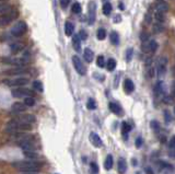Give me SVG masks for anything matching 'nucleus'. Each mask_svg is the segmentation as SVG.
I'll use <instances>...</instances> for the list:
<instances>
[{
	"label": "nucleus",
	"instance_id": "1",
	"mask_svg": "<svg viewBox=\"0 0 175 174\" xmlns=\"http://www.w3.org/2000/svg\"><path fill=\"white\" fill-rule=\"evenodd\" d=\"M12 166L22 173H36L40 171V164L34 161H16L12 162Z\"/></svg>",
	"mask_w": 175,
	"mask_h": 174
},
{
	"label": "nucleus",
	"instance_id": "2",
	"mask_svg": "<svg viewBox=\"0 0 175 174\" xmlns=\"http://www.w3.org/2000/svg\"><path fill=\"white\" fill-rule=\"evenodd\" d=\"M30 129H31V125L22 123V122L18 121L16 118L11 119V121L8 122L7 125H5V131L11 135L16 134V133H20V131L30 130Z\"/></svg>",
	"mask_w": 175,
	"mask_h": 174
},
{
	"label": "nucleus",
	"instance_id": "3",
	"mask_svg": "<svg viewBox=\"0 0 175 174\" xmlns=\"http://www.w3.org/2000/svg\"><path fill=\"white\" fill-rule=\"evenodd\" d=\"M19 11L16 9H12L10 12H7L5 14L0 16V27H5V25L10 24L11 22L18 19Z\"/></svg>",
	"mask_w": 175,
	"mask_h": 174
},
{
	"label": "nucleus",
	"instance_id": "4",
	"mask_svg": "<svg viewBox=\"0 0 175 174\" xmlns=\"http://www.w3.org/2000/svg\"><path fill=\"white\" fill-rule=\"evenodd\" d=\"M27 32V25L24 21H18L11 29V35L13 37H21Z\"/></svg>",
	"mask_w": 175,
	"mask_h": 174
},
{
	"label": "nucleus",
	"instance_id": "5",
	"mask_svg": "<svg viewBox=\"0 0 175 174\" xmlns=\"http://www.w3.org/2000/svg\"><path fill=\"white\" fill-rule=\"evenodd\" d=\"M3 83L5 86L12 87V88H19V87H24L25 84L29 83V79L24 77L14 78V79H5Z\"/></svg>",
	"mask_w": 175,
	"mask_h": 174
},
{
	"label": "nucleus",
	"instance_id": "6",
	"mask_svg": "<svg viewBox=\"0 0 175 174\" xmlns=\"http://www.w3.org/2000/svg\"><path fill=\"white\" fill-rule=\"evenodd\" d=\"M11 95L13 98H16V99H19V98H27V97H33L34 92L27 88L19 87V88H14L11 91Z\"/></svg>",
	"mask_w": 175,
	"mask_h": 174
},
{
	"label": "nucleus",
	"instance_id": "7",
	"mask_svg": "<svg viewBox=\"0 0 175 174\" xmlns=\"http://www.w3.org/2000/svg\"><path fill=\"white\" fill-rule=\"evenodd\" d=\"M72 64H73V67L74 69H76V71H77L80 76H84L85 73H87V68H85V66L83 65L82 60H81L77 55H74V56L72 57Z\"/></svg>",
	"mask_w": 175,
	"mask_h": 174
},
{
	"label": "nucleus",
	"instance_id": "8",
	"mask_svg": "<svg viewBox=\"0 0 175 174\" xmlns=\"http://www.w3.org/2000/svg\"><path fill=\"white\" fill-rule=\"evenodd\" d=\"M166 65H167L166 57L162 56L158 59L157 68H155V70H157V75L159 76V77H162V76L165 75V73H166Z\"/></svg>",
	"mask_w": 175,
	"mask_h": 174
},
{
	"label": "nucleus",
	"instance_id": "9",
	"mask_svg": "<svg viewBox=\"0 0 175 174\" xmlns=\"http://www.w3.org/2000/svg\"><path fill=\"white\" fill-rule=\"evenodd\" d=\"M30 70L25 67H16V68H12V69H8L5 70V75H8V76H20V75H24V73H29Z\"/></svg>",
	"mask_w": 175,
	"mask_h": 174
},
{
	"label": "nucleus",
	"instance_id": "10",
	"mask_svg": "<svg viewBox=\"0 0 175 174\" xmlns=\"http://www.w3.org/2000/svg\"><path fill=\"white\" fill-rule=\"evenodd\" d=\"M154 95L157 98H163L165 95V86H164V82L163 81H158L154 86Z\"/></svg>",
	"mask_w": 175,
	"mask_h": 174
},
{
	"label": "nucleus",
	"instance_id": "11",
	"mask_svg": "<svg viewBox=\"0 0 175 174\" xmlns=\"http://www.w3.org/2000/svg\"><path fill=\"white\" fill-rule=\"evenodd\" d=\"M16 119L24 124H29V125H32L33 123H35L36 121V117H35L33 114H21L16 117Z\"/></svg>",
	"mask_w": 175,
	"mask_h": 174
},
{
	"label": "nucleus",
	"instance_id": "12",
	"mask_svg": "<svg viewBox=\"0 0 175 174\" xmlns=\"http://www.w3.org/2000/svg\"><path fill=\"white\" fill-rule=\"evenodd\" d=\"M88 9H89V24H93L94 21H95V11H96V5L94 1H90L89 5H88Z\"/></svg>",
	"mask_w": 175,
	"mask_h": 174
},
{
	"label": "nucleus",
	"instance_id": "13",
	"mask_svg": "<svg viewBox=\"0 0 175 174\" xmlns=\"http://www.w3.org/2000/svg\"><path fill=\"white\" fill-rule=\"evenodd\" d=\"M90 141H91V144H92L94 147H96V148H101L102 146H103V141H102V139H101V137L98 136V134H95V133H91L90 134Z\"/></svg>",
	"mask_w": 175,
	"mask_h": 174
},
{
	"label": "nucleus",
	"instance_id": "14",
	"mask_svg": "<svg viewBox=\"0 0 175 174\" xmlns=\"http://www.w3.org/2000/svg\"><path fill=\"white\" fill-rule=\"evenodd\" d=\"M11 111L16 114H19V113H23L27 111V105L24 103H21V102H14L12 106H11Z\"/></svg>",
	"mask_w": 175,
	"mask_h": 174
},
{
	"label": "nucleus",
	"instance_id": "15",
	"mask_svg": "<svg viewBox=\"0 0 175 174\" xmlns=\"http://www.w3.org/2000/svg\"><path fill=\"white\" fill-rule=\"evenodd\" d=\"M154 9H155L157 12L165 13V12L169 11V5H167L166 2H164V1H158L157 5H155V7H154Z\"/></svg>",
	"mask_w": 175,
	"mask_h": 174
},
{
	"label": "nucleus",
	"instance_id": "16",
	"mask_svg": "<svg viewBox=\"0 0 175 174\" xmlns=\"http://www.w3.org/2000/svg\"><path fill=\"white\" fill-rule=\"evenodd\" d=\"M109 110L114 113V114H116V115H123L122 107L117 104V103H115V102H111L109 104Z\"/></svg>",
	"mask_w": 175,
	"mask_h": 174
},
{
	"label": "nucleus",
	"instance_id": "17",
	"mask_svg": "<svg viewBox=\"0 0 175 174\" xmlns=\"http://www.w3.org/2000/svg\"><path fill=\"white\" fill-rule=\"evenodd\" d=\"M124 89L125 91H126V93H131L135 90V84H134V82L130 79H126L124 81Z\"/></svg>",
	"mask_w": 175,
	"mask_h": 174
},
{
	"label": "nucleus",
	"instance_id": "18",
	"mask_svg": "<svg viewBox=\"0 0 175 174\" xmlns=\"http://www.w3.org/2000/svg\"><path fill=\"white\" fill-rule=\"evenodd\" d=\"M73 31H74L73 23L70 21H67L66 23H65V34H66L67 36H71V35L73 34Z\"/></svg>",
	"mask_w": 175,
	"mask_h": 174
},
{
	"label": "nucleus",
	"instance_id": "19",
	"mask_svg": "<svg viewBox=\"0 0 175 174\" xmlns=\"http://www.w3.org/2000/svg\"><path fill=\"white\" fill-rule=\"evenodd\" d=\"M72 45H73V48L77 51H79L80 48H81V38L79 37L78 34L72 36Z\"/></svg>",
	"mask_w": 175,
	"mask_h": 174
},
{
	"label": "nucleus",
	"instance_id": "20",
	"mask_svg": "<svg viewBox=\"0 0 175 174\" xmlns=\"http://www.w3.org/2000/svg\"><path fill=\"white\" fill-rule=\"evenodd\" d=\"M83 57H84L87 62H91L93 60V58H94V53L92 51V49L85 48L84 51H83Z\"/></svg>",
	"mask_w": 175,
	"mask_h": 174
},
{
	"label": "nucleus",
	"instance_id": "21",
	"mask_svg": "<svg viewBox=\"0 0 175 174\" xmlns=\"http://www.w3.org/2000/svg\"><path fill=\"white\" fill-rule=\"evenodd\" d=\"M126 171H127V163H126V160L120 158V160H118V172H120V174H124Z\"/></svg>",
	"mask_w": 175,
	"mask_h": 174
},
{
	"label": "nucleus",
	"instance_id": "22",
	"mask_svg": "<svg viewBox=\"0 0 175 174\" xmlns=\"http://www.w3.org/2000/svg\"><path fill=\"white\" fill-rule=\"evenodd\" d=\"M24 45L22 43H13L10 45V51L12 54H18L20 51H22Z\"/></svg>",
	"mask_w": 175,
	"mask_h": 174
},
{
	"label": "nucleus",
	"instance_id": "23",
	"mask_svg": "<svg viewBox=\"0 0 175 174\" xmlns=\"http://www.w3.org/2000/svg\"><path fill=\"white\" fill-rule=\"evenodd\" d=\"M13 9V7L9 3H0V14H5L7 12H10Z\"/></svg>",
	"mask_w": 175,
	"mask_h": 174
},
{
	"label": "nucleus",
	"instance_id": "24",
	"mask_svg": "<svg viewBox=\"0 0 175 174\" xmlns=\"http://www.w3.org/2000/svg\"><path fill=\"white\" fill-rule=\"evenodd\" d=\"M158 169L160 170V171L162 172H165V171H173V168L171 165H169V164H166L165 162H162V161H160V162H158Z\"/></svg>",
	"mask_w": 175,
	"mask_h": 174
},
{
	"label": "nucleus",
	"instance_id": "25",
	"mask_svg": "<svg viewBox=\"0 0 175 174\" xmlns=\"http://www.w3.org/2000/svg\"><path fill=\"white\" fill-rule=\"evenodd\" d=\"M104 168L106 170H111L113 168V157L111 154H109L106 157L105 162H104Z\"/></svg>",
	"mask_w": 175,
	"mask_h": 174
},
{
	"label": "nucleus",
	"instance_id": "26",
	"mask_svg": "<svg viewBox=\"0 0 175 174\" xmlns=\"http://www.w3.org/2000/svg\"><path fill=\"white\" fill-rule=\"evenodd\" d=\"M109 36H111L112 44H114V45H118V44H120V35H118V33L115 32V31H113Z\"/></svg>",
	"mask_w": 175,
	"mask_h": 174
},
{
	"label": "nucleus",
	"instance_id": "27",
	"mask_svg": "<svg viewBox=\"0 0 175 174\" xmlns=\"http://www.w3.org/2000/svg\"><path fill=\"white\" fill-rule=\"evenodd\" d=\"M106 68L109 71H113L116 68V60L114 58H109L106 62Z\"/></svg>",
	"mask_w": 175,
	"mask_h": 174
},
{
	"label": "nucleus",
	"instance_id": "28",
	"mask_svg": "<svg viewBox=\"0 0 175 174\" xmlns=\"http://www.w3.org/2000/svg\"><path fill=\"white\" fill-rule=\"evenodd\" d=\"M154 20L157 21V23H163L165 20V16L164 13H162V12H157L155 11V13H154Z\"/></svg>",
	"mask_w": 175,
	"mask_h": 174
},
{
	"label": "nucleus",
	"instance_id": "29",
	"mask_svg": "<svg viewBox=\"0 0 175 174\" xmlns=\"http://www.w3.org/2000/svg\"><path fill=\"white\" fill-rule=\"evenodd\" d=\"M112 10H113V7H112V5L109 2H105L103 5V13L105 14V16H109L112 12Z\"/></svg>",
	"mask_w": 175,
	"mask_h": 174
},
{
	"label": "nucleus",
	"instance_id": "30",
	"mask_svg": "<svg viewBox=\"0 0 175 174\" xmlns=\"http://www.w3.org/2000/svg\"><path fill=\"white\" fill-rule=\"evenodd\" d=\"M33 89L34 90H36L37 92H43V90H44V88H43V83L41 82V81L38 80H35L33 81Z\"/></svg>",
	"mask_w": 175,
	"mask_h": 174
},
{
	"label": "nucleus",
	"instance_id": "31",
	"mask_svg": "<svg viewBox=\"0 0 175 174\" xmlns=\"http://www.w3.org/2000/svg\"><path fill=\"white\" fill-rule=\"evenodd\" d=\"M71 10L74 14H80L81 13V11H82V7H81V5H80L79 2H76L72 5Z\"/></svg>",
	"mask_w": 175,
	"mask_h": 174
},
{
	"label": "nucleus",
	"instance_id": "32",
	"mask_svg": "<svg viewBox=\"0 0 175 174\" xmlns=\"http://www.w3.org/2000/svg\"><path fill=\"white\" fill-rule=\"evenodd\" d=\"M96 36H98V40H100V41L105 40V37H106V31L103 29V27H100V29L98 30Z\"/></svg>",
	"mask_w": 175,
	"mask_h": 174
},
{
	"label": "nucleus",
	"instance_id": "33",
	"mask_svg": "<svg viewBox=\"0 0 175 174\" xmlns=\"http://www.w3.org/2000/svg\"><path fill=\"white\" fill-rule=\"evenodd\" d=\"M130 130H131V126H130L128 123H126V122H124V123L122 124V131H123V135H124V136H126V135H127Z\"/></svg>",
	"mask_w": 175,
	"mask_h": 174
},
{
	"label": "nucleus",
	"instance_id": "34",
	"mask_svg": "<svg viewBox=\"0 0 175 174\" xmlns=\"http://www.w3.org/2000/svg\"><path fill=\"white\" fill-rule=\"evenodd\" d=\"M148 45H149V51H150V53H155L158 49V46H159L155 41H150V43H149Z\"/></svg>",
	"mask_w": 175,
	"mask_h": 174
},
{
	"label": "nucleus",
	"instance_id": "35",
	"mask_svg": "<svg viewBox=\"0 0 175 174\" xmlns=\"http://www.w3.org/2000/svg\"><path fill=\"white\" fill-rule=\"evenodd\" d=\"M24 104L27 105V106H34V105H35V100L33 99V97L24 98Z\"/></svg>",
	"mask_w": 175,
	"mask_h": 174
},
{
	"label": "nucleus",
	"instance_id": "36",
	"mask_svg": "<svg viewBox=\"0 0 175 174\" xmlns=\"http://www.w3.org/2000/svg\"><path fill=\"white\" fill-rule=\"evenodd\" d=\"M24 152V155L27 157V158H29V159H37V153L35 152V151H23Z\"/></svg>",
	"mask_w": 175,
	"mask_h": 174
},
{
	"label": "nucleus",
	"instance_id": "37",
	"mask_svg": "<svg viewBox=\"0 0 175 174\" xmlns=\"http://www.w3.org/2000/svg\"><path fill=\"white\" fill-rule=\"evenodd\" d=\"M96 65H98L100 68L105 67V59H104V56L100 55V56L96 58Z\"/></svg>",
	"mask_w": 175,
	"mask_h": 174
},
{
	"label": "nucleus",
	"instance_id": "38",
	"mask_svg": "<svg viewBox=\"0 0 175 174\" xmlns=\"http://www.w3.org/2000/svg\"><path fill=\"white\" fill-rule=\"evenodd\" d=\"M163 102H164L165 104H173V102H174V98L172 97V95H166V94H165L164 97H163Z\"/></svg>",
	"mask_w": 175,
	"mask_h": 174
},
{
	"label": "nucleus",
	"instance_id": "39",
	"mask_svg": "<svg viewBox=\"0 0 175 174\" xmlns=\"http://www.w3.org/2000/svg\"><path fill=\"white\" fill-rule=\"evenodd\" d=\"M87 107L89 108V110H94L96 107V103H95V101L93 99H89L88 100V102H87Z\"/></svg>",
	"mask_w": 175,
	"mask_h": 174
},
{
	"label": "nucleus",
	"instance_id": "40",
	"mask_svg": "<svg viewBox=\"0 0 175 174\" xmlns=\"http://www.w3.org/2000/svg\"><path fill=\"white\" fill-rule=\"evenodd\" d=\"M164 31V27H163V25L161 24V23H157V24L153 25V32L154 33H161Z\"/></svg>",
	"mask_w": 175,
	"mask_h": 174
},
{
	"label": "nucleus",
	"instance_id": "41",
	"mask_svg": "<svg viewBox=\"0 0 175 174\" xmlns=\"http://www.w3.org/2000/svg\"><path fill=\"white\" fill-rule=\"evenodd\" d=\"M150 126H151V128L153 129L154 131H159L160 130V124H159V122L151 121V122H150Z\"/></svg>",
	"mask_w": 175,
	"mask_h": 174
},
{
	"label": "nucleus",
	"instance_id": "42",
	"mask_svg": "<svg viewBox=\"0 0 175 174\" xmlns=\"http://www.w3.org/2000/svg\"><path fill=\"white\" fill-rule=\"evenodd\" d=\"M133 54H134L133 48L127 49V51H126V60H127V62H130V60H131V58H133Z\"/></svg>",
	"mask_w": 175,
	"mask_h": 174
},
{
	"label": "nucleus",
	"instance_id": "43",
	"mask_svg": "<svg viewBox=\"0 0 175 174\" xmlns=\"http://www.w3.org/2000/svg\"><path fill=\"white\" fill-rule=\"evenodd\" d=\"M70 1H71V0H59V3H60L61 8L66 9L67 7H68V5H69Z\"/></svg>",
	"mask_w": 175,
	"mask_h": 174
},
{
	"label": "nucleus",
	"instance_id": "44",
	"mask_svg": "<svg viewBox=\"0 0 175 174\" xmlns=\"http://www.w3.org/2000/svg\"><path fill=\"white\" fill-rule=\"evenodd\" d=\"M78 35H79V37L81 38V40H83V41H85L88 38V33L85 32V31H83V30H81Z\"/></svg>",
	"mask_w": 175,
	"mask_h": 174
},
{
	"label": "nucleus",
	"instance_id": "45",
	"mask_svg": "<svg viewBox=\"0 0 175 174\" xmlns=\"http://www.w3.org/2000/svg\"><path fill=\"white\" fill-rule=\"evenodd\" d=\"M148 38H149V34L147 32H142L140 34V40L142 41L143 43H145V42H147V41H148Z\"/></svg>",
	"mask_w": 175,
	"mask_h": 174
},
{
	"label": "nucleus",
	"instance_id": "46",
	"mask_svg": "<svg viewBox=\"0 0 175 174\" xmlns=\"http://www.w3.org/2000/svg\"><path fill=\"white\" fill-rule=\"evenodd\" d=\"M164 118H165V122H166V123H170L171 119H172L169 111H164Z\"/></svg>",
	"mask_w": 175,
	"mask_h": 174
},
{
	"label": "nucleus",
	"instance_id": "47",
	"mask_svg": "<svg viewBox=\"0 0 175 174\" xmlns=\"http://www.w3.org/2000/svg\"><path fill=\"white\" fill-rule=\"evenodd\" d=\"M91 169H92V171L94 172V173H98V166L95 162H92V163H91Z\"/></svg>",
	"mask_w": 175,
	"mask_h": 174
},
{
	"label": "nucleus",
	"instance_id": "48",
	"mask_svg": "<svg viewBox=\"0 0 175 174\" xmlns=\"http://www.w3.org/2000/svg\"><path fill=\"white\" fill-rule=\"evenodd\" d=\"M141 145H142V138L138 137V138L136 139V146H137V148H140Z\"/></svg>",
	"mask_w": 175,
	"mask_h": 174
},
{
	"label": "nucleus",
	"instance_id": "49",
	"mask_svg": "<svg viewBox=\"0 0 175 174\" xmlns=\"http://www.w3.org/2000/svg\"><path fill=\"white\" fill-rule=\"evenodd\" d=\"M151 21H152L151 14H150V13H147V14H146V22H147V23H151Z\"/></svg>",
	"mask_w": 175,
	"mask_h": 174
},
{
	"label": "nucleus",
	"instance_id": "50",
	"mask_svg": "<svg viewBox=\"0 0 175 174\" xmlns=\"http://www.w3.org/2000/svg\"><path fill=\"white\" fill-rule=\"evenodd\" d=\"M170 149H172V148H175V136L173 137L172 139H171V141H170Z\"/></svg>",
	"mask_w": 175,
	"mask_h": 174
},
{
	"label": "nucleus",
	"instance_id": "51",
	"mask_svg": "<svg viewBox=\"0 0 175 174\" xmlns=\"http://www.w3.org/2000/svg\"><path fill=\"white\" fill-rule=\"evenodd\" d=\"M145 171H146V174H154L153 171L151 170V168H149V166H147L146 169H145Z\"/></svg>",
	"mask_w": 175,
	"mask_h": 174
},
{
	"label": "nucleus",
	"instance_id": "52",
	"mask_svg": "<svg viewBox=\"0 0 175 174\" xmlns=\"http://www.w3.org/2000/svg\"><path fill=\"white\" fill-rule=\"evenodd\" d=\"M120 19H122V18H120V16H116L114 18V22L118 23V22H120Z\"/></svg>",
	"mask_w": 175,
	"mask_h": 174
},
{
	"label": "nucleus",
	"instance_id": "53",
	"mask_svg": "<svg viewBox=\"0 0 175 174\" xmlns=\"http://www.w3.org/2000/svg\"><path fill=\"white\" fill-rule=\"evenodd\" d=\"M172 97L173 98L175 97V83H173V86H172Z\"/></svg>",
	"mask_w": 175,
	"mask_h": 174
},
{
	"label": "nucleus",
	"instance_id": "54",
	"mask_svg": "<svg viewBox=\"0 0 175 174\" xmlns=\"http://www.w3.org/2000/svg\"><path fill=\"white\" fill-rule=\"evenodd\" d=\"M124 8H125V7L122 5V3H120V9H124Z\"/></svg>",
	"mask_w": 175,
	"mask_h": 174
},
{
	"label": "nucleus",
	"instance_id": "55",
	"mask_svg": "<svg viewBox=\"0 0 175 174\" xmlns=\"http://www.w3.org/2000/svg\"><path fill=\"white\" fill-rule=\"evenodd\" d=\"M22 174H37V173H22Z\"/></svg>",
	"mask_w": 175,
	"mask_h": 174
},
{
	"label": "nucleus",
	"instance_id": "56",
	"mask_svg": "<svg viewBox=\"0 0 175 174\" xmlns=\"http://www.w3.org/2000/svg\"><path fill=\"white\" fill-rule=\"evenodd\" d=\"M2 1H7V0H0V2H2Z\"/></svg>",
	"mask_w": 175,
	"mask_h": 174
},
{
	"label": "nucleus",
	"instance_id": "57",
	"mask_svg": "<svg viewBox=\"0 0 175 174\" xmlns=\"http://www.w3.org/2000/svg\"><path fill=\"white\" fill-rule=\"evenodd\" d=\"M157 1H164V0H157Z\"/></svg>",
	"mask_w": 175,
	"mask_h": 174
},
{
	"label": "nucleus",
	"instance_id": "58",
	"mask_svg": "<svg viewBox=\"0 0 175 174\" xmlns=\"http://www.w3.org/2000/svg\"><path fill=\"white\" fill-rule=\"evenodd\" d=\"M174 113H175V106H174Z\"/></svg>",
	"mask_w": 175,
	"mask_h": 174
}]
</instances>
